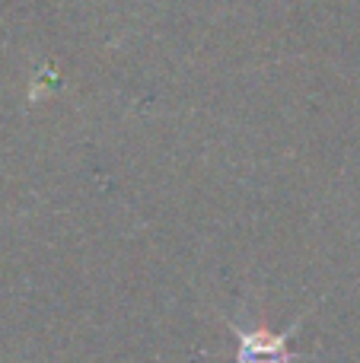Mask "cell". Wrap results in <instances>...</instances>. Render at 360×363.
<instances>
[{
	"label": "cell",
	"instance_id": "1",
	"mask_svg": "<svg viewBox=\"0 0 360 363\" xmlns=\"http://www.w3.org/2000/svg\"><path fill=\"white\" fill-rule=\"evenodd\" d=\"M297 332V325H291L284 335L268 332V328H240L233 325V335L240 341L236 351V363H291L297 354L287 347L291 335Z\"/></svg>",
	"mask_w": 360,
	"mask_h": 363
}]
</instances>
